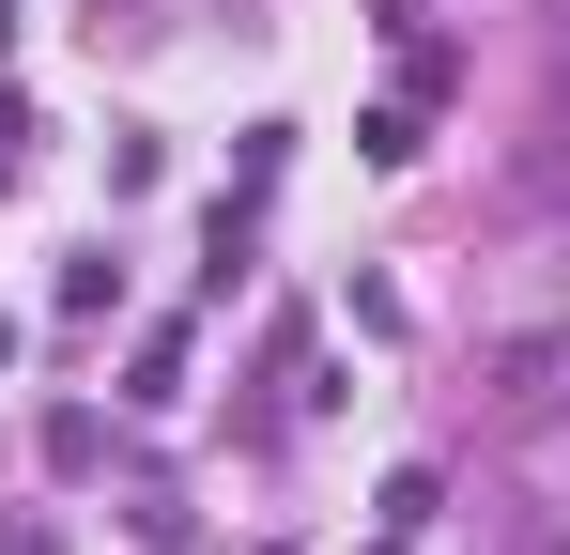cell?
<instances>
[{"instance_id": "277c9868", "label": "cell", "mask_w": 570, "mask_h": 555, "mask_svg": "<svg viewBox=\"0 0 570 555\" xmlns=\"http://www.w3.org/2000/svg\"><path fill=\"white\" fill-rule=\"evenodd\" d=\"M0 185H16V108H0Z\"/></svg>"}, {"instance_id": "5b68a950", "label": "cell", "mask_w": 570, "mask_h": 555, "mask_svg": "<svg viewBox=\"0 0 570 555\" xmlns=\"http://www.w3.org/2000/svg\"><path fill=\"white\" fill-rule=\"evenodd\" d=\"M556 16H570V0H556Z\"/></svg>"}, {"instance_id": "7a4b0ae2", "label": "cell", "mask_w": 570, "mask_h": 555, "mask_svg": "<svg viewBox=\"0 0 570 555\" xmlns=\"http://www.w3.org/2000/svg\"><path fill=\"white\" fill-rule=\"evenodd\" d=\"M493 386L524 417H570V324H493Z\"/></svg>"}, {"instance_id": "6da1fadb", "label": "cell", "mask_w": 570, "mask_h": 555, "mask_svg": "<svg viewBox=\"0 0 570 555\" xmlns=\"http://www.w3.org/2000/svg\"><path fill=\"white\" fill-rule=\"evenodd\" d=\"M493 324H570V216H509V263H493Z\"/></svg>"}, {"instance_id": "3957f363", "label": "cell", "mask_w": 570, "mask_h": 555, "mask_svg": "<svg viewBox=\"0 0 570 555\" xmlns=\"http://www.w3.org/2000/svg\"><path fill=\"white\" fill-rule=\"evenodd\" d=\"M556 124H570V16H556Z\"/></svg>"}]
</instances>
